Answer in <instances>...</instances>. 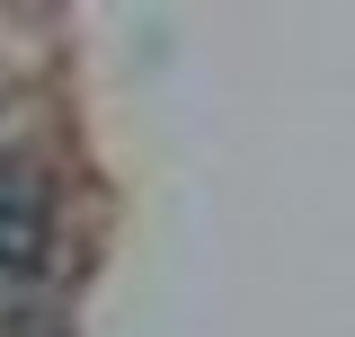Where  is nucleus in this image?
Returning <instances> with one entry per match:
<instances>
[{
  "label": "nucleus",
  "mask_w": 355,
  "mask_h": 337,
  "mask_svg": "<svg viewBox=\"0 0 355 337\" xmlns=\"http://www.w3.org/2000/svg\"><path fill=\"white\" fill-rule=\"evenodd\" d=\"M36 249H44V205L18 168H0V275L36 266Z\"/></svg>",
  "instance_id": "obj_1"
}]
</instances>
